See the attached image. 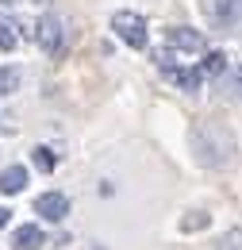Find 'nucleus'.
Returning a JSON list of instances; mask_svg holds the SVG:
<instances>
[{
	"label": "nucleus",
	"instance_id": "nucleus-1",
	"mask_svg": "<svg viewBox=\"0 0 242 250\" xmlns=\"http://www.w3.org/2000/svg\"><path fill=\"white\" fill-rule=\"evenodd\" d=\"M192 158L204 166V169H223V166H231L235 162V135H231V127L215 124V120H204V124L192 127Z\"/></svg>",
	"mask_w": 242,
	"mask_h": 250
},
{
	"label": "nucleus",
	"instance_id": "nucleus-2",
	"mask_svg": "<svg viewBox=\"0 0 242 250\" xmlns=\"http://www.w3.org/2000/svg\"><path fill=\"white\" fill-rule=\"evenodd\" d=\"M112 31L120 42H127L131 50H146V42H150V31H146V20L139 16V12H131V8H123L112 16Z\"/></svg>",
	"mask_w": 242,
	"mask_h": 250
},
{
	"label": "nucleus",
	"instance_id": "nucleus-3",
	"mask_svg": "<svg viewBox=\"0 0 242 250\" xmlns=\"http://www.w3.org/2000/svg\"><path fill=\"white\" fill-rule=\"evenodd\" d=\"M35 39H39V46H42V54H61V42H65V27H61V20L58 16H42L39 20V31H35Z\"/></svg>",
	"mask_w": 242,
	"mask_h": 250
},
{
	"label": "nucleus",
	"instance_id": "nucleus-4",
	"mask_svg": "<svg viewBox=\"0 0 242 250\" xmlns=\"http://www.w3.org/2000/svg\"><path fill=\"white\" fill-rule=\"evenodd\" d=\"M161 77H165V81H173L181 93H196V89H200V81H204V73H200V69H192V65H173V62H161Z\"/></svg>",
	"mask_w": 242,
	"mask_h": 250
},
{
	"label": "nucleus",
	"instance_id": "nucleus-5",
	"mask_svg": "<svg viewBox=\"0 0 242 250\" xmlns=\"http://www.w3.org/2000/svg\"><path fill=\"white\" fill-rule=\"evenodd\" d=\"M35 212L46 219V223H61V219L69 216V196L65 192H42L35 200Z\"/></svg>",
	"mask_w": 242,
	"mask_h": 250
},
{
	"label": "nucleus",
	"instance_id": "nucleus-6",
	"mask_svg": "<svg viewBox=\"0 0 242 250\" xmlns=\"http://www.w3.org/2000/svg\"><path fill=\"white\" fill-rule=\"evenodd\" d=\"M169 46H173V50H184V54H204V50H208L204 35L192 31V27H169Z\"/></svg>",
	"mask_w": 242,
	"mask_h": 250
},
{
	"label": "nucleus",
	"instance_id": "nucleus-7",
	"mask_svg": "<svg viewBox=\"0 0 242 250\" xmlns=\"http://www.w3.org/2000/svg\"><path fill=\"white\" fill-rule=\"evenodd\" d=\"M215 89H219L223 100H242V65H227L215 77Z\"/></svg>",
	"mask_w": 242,
	"mask_h": 250
},
{
	"label": "nucleus",
	"instance_id": "nucleus-8",
	"mask_svg": "<svg viewBox=\"0 0 242 250\" xmlns=\"http://www.w3.org/2000/svg\"><path fill=\"white\" fill-rule=\"evenodd\" d=\"M42 243H46V235H42L39 223H23L12 235V250H42Z\"/></svg>",
	"mask_w": 242,
	"mask_h": 250
},
{
	"label": "nucleus",
	"instance_id": "nucleus-9",
	"mask_svg": "<svg viewBox=\"0 0 242 250\" xmlns=\"http://www.w3.org/2000/svg\"><path fill=\"white\" fill-rule=\"evenodd\" d=\"M208 12L219 23H242V0H208Z\"/></svg>",
	"mask_w": 242,
	"mask_h": 250
},
{
	"label": "nucleus",
	"instance_id": "nucleus-10",
	"mask_svg": "<svg viewBox=\"0 0 242 250\" xmlns=\"http://www.w3.org/2000/svg\"><path fill=\"white\" fill-rule=\"evenodd\" d=\"M23 188H27V169H23V166L0 169V192H4V196H16V192H23Z\"/></svg>",
	"mask_w": 242,
	"mask_h": 250
},
{
	"label": "nucleus",
	"instance_id": "nucleus-11",
	"mask_svg": "<svg viewBox=\"0 0 242 250\" xmlns=\"http://www.w3.org/2000/svg\"><path fill=\"white\" fill-rule=\"evenodd\" d=\"M16 42H20V23L8 20V16H0V50L8 54V50H16Z\"/></svg>",
	"mask_w": 242,
	"mask_h": 250
},
{
	"label": "nucleus",
	"instance_id": "nucleus-12",
	"mask_svg": "<svg viewBox=\"0 0 242 250\" xmlns=\"http://www.w3.org/2000/svg\"><path fill=\"white\" fill-rule=\"evenodd\" d=\"M20 81H23L20 65H0V96H12L20 89Z\"/></svg>",
	"mask_w": 242,
	"mask_h": 250
},
{
	"label": "nucleus",
	"instance_id": "nucleus-13",
	"mask_svg": "<svg viewBox=\"0 0 242 250\" xmlns=\"http://www.w3.org/2000/svg\"><path fill=\"white\" fill-rule=\"evenodd\" d=\"M227 65H231V62H227V54H223V50H208V54H204V62H200V73H208V77H219Z\"/></svg>",
	"mask_w": 242,
	"mask_h": 250
},
{
	"label": "nucleus",
	"instance_id": "nucleus-14",
	"mask_svg": "<svg viewBox=\"0 0 242 250\" xmlns=\"http://www.w3.org/2000/svg\"><path fill=\"white\" fill-rule=\"evenodd\" d=\"M215 250H242V227H231V231H223V239L215 243Z\"/></svg>",
	"mask_w": 242,
	"mask_h": 250
},
{
	"label": "nucleus",
	"instance_id": "nucleus-15",
	"mask_svg": "<svg viewBox=\"0 0 242 250\" xmlns=\"http://www.w3.org/2000/svg\"><path fill=\"white\" fill-rule=\"evenodd\" d=\"M35 166H39V169H54V166H58V154H54L50 146H35Z\"/></svg>",
	"mask_w": 242,
	"mask_h": 250
},
{
	"label": "nucleus",
	"instance_id": "nucleus-16",
	"mask_svg": "<svg viewBox=\"0 0 242 250\" xmlns=\"http://www.w3.org/2000/svg\"><path fill=\"white\" fill-rule=\"evenodd\" d=\"M208 223H212V216H208V212H196V216H184V219H181V231H204Z\"/></svg>",
	"mask_w": 242,
	"mask_h": 250
},
{
	"label": "nucleus",
	"instance_id": "nucleus-17",
	"mask_svg": "<svg viewBox=\"0 0 242 250\" xmlns=\"http://www.w3.org/2000/svg\"><path fill=\"white\" fill-rule=\"evenodd\" d=\"M8 219H12V212H8V208H0V227H8Z\"/></svg>",
	"mask_w": 242,
	"mask_h": 250
},
{
	"label": "nucleus",
	"instance_id": "nucleus-18",
	"mask_svg": "<svg viewBox=\"0 0 242 250\" xmlns=\"http://www.w3.org/2000/svg\"><path fill=\"white\" fill-rule=\"evenodd\" d=\"M0 4H16V0H0Z\"/></svg>",
	"mask_w": 242,
	"mask_h": 250
}]
</instances>
